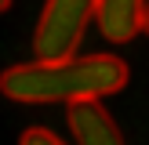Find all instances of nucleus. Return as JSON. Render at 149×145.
Wrapping results in <instances>:
<instances>
[{
	"label": "nucleus",
	"instance_id": "4",
	"mask_svg": "<svg viewBox=\"0 0 149 145\" xmlns=\"http://www.w3.org/2000/svg\"><path fill=\"white\" fill-rule=\"evenodd\" d=\"M73 145H124V134L116 120L106 113L102 102H77L65 113Z\"/></svg>",
	"mask_w": 149,
	"mask_h": 145
},
{
	"label": "nucleus",
	"instance_id": "2",
	"mask_svg": "<svg viewBox=\"0 0 149 145\" xmlns=\"http://www.w3.org/2000/svg\"><path fill=\"white\" fill-rule=\"evenodd\" d=\"M98 0H44V11L33 29V51L40 62H62L73 58L87 33V22H95Z\"/></svg>",
	"mask_w": 149,
	"mask_h": 145
},
{
	"label": "nucleus",
	"instance_id": "1",
	"mask_svg": "<svg viewBox=\"0 0 149 145\" xmlns=\"http://www.w3.org/2000/svg\"><path fill=\"white\" fill-rule=\"evenodd\" d=\"M131 69L116 55H73L62 62H22L0 72V94L22 105L51 102H102L124 91Z\"/></svg>",
	"mask_w": 149,
	"mask_h": 145
},
{
	"label": "nucleus",
	"instance_id": "7",
	"mask_svg": "<svg viewBox=\"0 0 149 145\" xmlns=\"http://www.w3.org/2000/svg\"><path fill=\"white\" fill-rule=\"evenodd\" d=\"M146 36H149V11H146Z\"/></svg>",
	"mask_w": 149,
	"mask_h": 145
},
{
	"label": "nucleus",
	"instance_id": "5",
	"mask_svg": "<svg viewBox=\"0 0 149 145\" xmlns=\"http://www.w3.org/2000/svg\"><path fill=\"white\" fill-rule=\"evenodd\" d=\"M18 145H69V142H62V138H58L55 130H47V127H26L18 134Z\"/></svg>",
	"mask_w": 149,
	"mask_h": 145
},
{
	"label": "nucleus",
	"instance_id": "6",
	"mask_svg": "<svg viewBox=\"0 0 149 145\" xmlns=\"http://www.w3.org/2000/svg\"><path fill=\"white\" fill-rule=\"evenodd\" d=\"M7 7H11V0H0V14H4V11H7Z\"/></svg>",
	"mask_w": 149,
	"mask_h": 145
},
{
	"label": "nucleus",
	"instance_id": "3",
	"mask_svg": "<svg viewBox=\"0 0 149 145\" xmlns=\"http://www.w3.org/2000/svg\"><path fill=\"white\" fill-rule=\"evenodd\" d=\"M149 0H98L95 4V26L109 44H131L146 29Z\"/></svg>",
	"mask_w": 149,
	"mask_h": 145
}]
</instances>
